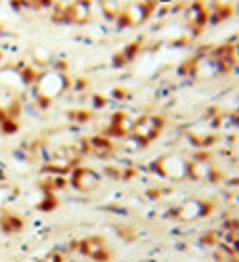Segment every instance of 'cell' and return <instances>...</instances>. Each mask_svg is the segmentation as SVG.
I'll use <instances>...</instances> for the list:
<instances>
[{
	"instance_id": "obj_1",
	"label": "cell",
	"mask_w": 239,
	"mask_h": 262,
	"mask_svg": "<svg viewBox=\"0 0 239 262\" xmlns=\"http://www.w3.org/2000/svg\"><path fill=\"white\" fill-rule=\"evenodd\" d=\"M78 252H82L84 256H89L95 262H107L110 256H112L110 248H107L105 242L99 239V237H89V239H84V242H80L78 244Z\"/></svg>"
},
{
	"instance_id": "obj_2",
	"label": "cell",
	"mask_w": 239,
	"mask_h": 262,
	"mask_svg": "<svg viewBox=\"0 0 239 262\" xmlns=\"http://www.w3.org/2000/svg\"><path fill=\"white\" fill-rule=\"evenodd\" d=\"M204 214H206V210L200 200H189L177 210V218H181V221H198Z\"/></svg>"
},
{
	"instance_id": "obj_3",
	"label": "cell",
	"mask_w": 239,
	"mask_h": 262,
	"mask_svg": "<svg viewBox=\"0 0 239 262\" xmlns=\"http://www.w3.org/2000/svg\"><path fill=\"white\" fill-rule=\"evenodd\" d=\"M97 183H99V177L91 170H78L74 174V185L78 189H82V191H89V189L97 187Z\"/></svg>"
},
{
	"instance_id": "obj_4",
	"label": "cell",
	"mask_w": 239,
	"mask_h": 262,
	"mask_svg": "<svg viewBox=\"0 0 239 262\" xmlns=\"http://www.w3.org/2000/svg\"><path fill=\"white\" fill-rule=\"evenodd\" d=\"M0 229L5 233H19L24 229V221L17 218L15 214H3V218H0Z\"/></svg>"
},
{
	"instance_id": "obj_5",
	"label": "cell",
	"mask_w": 239,
	"mask_h": 262,
	"mask_svg": "<svg viewBox=\"0 0 239 262\" xmlns=\"http://www.w3.org/2000/svg\"><path fill=\"white\" fill-rule=\"evenodd\" d=\"M40 262H68V258H65V254L61 250H51L49 254L42 256Z\"/></svg>"
}]
</instances>
